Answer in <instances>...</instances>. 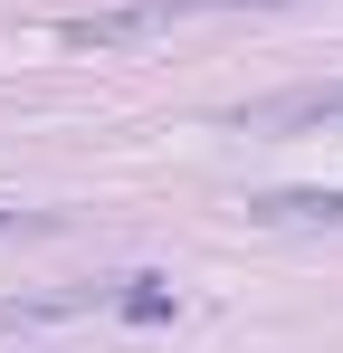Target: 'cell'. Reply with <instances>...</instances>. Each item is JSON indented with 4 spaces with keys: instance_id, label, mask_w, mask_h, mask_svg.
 Wrapping results in <instances>:
<instances>
[{
    "instance_id": "277c9868",
    "label": "cell",
    "mask_w": 343,
    "mask_h": 353,
    "mask_svg": "<svg viewBox=\"0 0 343 353\" xmlns=\"http://www.w3.org/2000/svg\"><path fill=\"white\" fill-rule=\"evenodd\" d=\"M248 220H267V230H295V220L343 230V191H267V201H248Z\"/></svg>"
},
{
    "instance_id": "3957f363",
    "label": "cell",
    "mask_w": 343,
    "mask_h": 353,
    "mask_svg": "<svg viewBox=\"0 0 343 353\" xmlns=\"http://www.w3.org/2000/svg\"><path fill=\"white\" fill-rule=\"evenodd\" d=\"M67 315H114V287H67V296H10V305H0V334H29V325H67Z\"/></svg>"
},
{
    "instance_id": "5b68a950",
    "label": "cell",
    "mask_w": 343,
    "mask_h": 353,
    "mask_svg": "<svg viewBox=\"0 0 343 353\" xmlns=\"http://www.w3.org/2000/svg\"><path fill=\"white\" fill-rule=\"evenodd\" d=\"M172 305H181L172 277H124V287H114V315H124V325H172Z\"/></svg>"
},
{
    "instance_id": "6da1fadb",
    "label": "cell",
    "mask_w": 343,
    "mask_h": 353,
    "mask_svg": "<svg viewBox=\"0 0 343 353\" xmlns=\"http://www.w3.org/2000/svg\"><path fill=\"white\" fill-rule=\"evenodd\" d=\"M229 10H305V0H143V10L67 19V48H134V39H163V29H191V19H229Z\"/></svg>"
},
{
    "instance_id": "7a4b0ae2",
    "label": "cell",
    "mask_w": 343,
    "mask_h": 353,
    "mask_svg": "<svg viewBox=\"0 0 343 353\" xmlns=\"http://www.w3.org/2000/svg\"><path fill=\"white\" fill-rule=\"evenodd\" d=\"M238 134H343V77H324V86H286V96L238 105Z\"/></svg>"
}]
</instances>
